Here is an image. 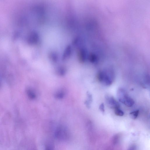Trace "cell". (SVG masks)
I'll return each instance as SVG.
<instances>
[{"instance_id": "1", "label": "cell", "mask_w": 150, "mask_h": 150, "mask_svg": "<svg viewBox=\"0 0 150 150\" xmlns=\"http://www.w3.org/2000/svg\"><path fill=\"white\" fill-rule=\"evenodd\" d=\"M114 72L111 70L103 71V76L101 83L107 86H110L114 79Z\"/></svg>"}, {"instance_id": "2", "label": "cell", "mask_w": 150, "mask_h": 150, "mask_svg": "<svg viewBox=\"0 0 150 150\" xmlns=\"http://www.w3.org/2000/svg\"><path fill=\"white\" fill-rule=\"evenodd\" d=\"M105 100L107 105L110 108L115 109L120 108L119 104L113 97L107 95L105 97Z\"/></svg>"}, {"instance_id": "3", "label": "cell", "mask_w": 150, "mask_h": 150, "mask_svg": "<svg viewBox=\"0 0 150 150\" xmlns=\"http://www.w3.org/2000/svg\"><path fill=\"white\" fill-rule=\"evenodd\" d=\"M117 97L118 100L124 104L126 101L129 97L126 91L122 88H119L117 92Z\"/></svg>"}, {"instance_id": "4", "label": "cell", "mask_w": 150, "mask_h": 150, "mask_svg": "<svg viewBox=\"0 0 150 150\" xmlns=\"http://www.w3.org/2000/svg\"><path fill=\"white\" fill-rule=\"evenodd\" d=\"M68 135L67 130L63 128H59L57 129L55 132V135L57 138L64 139L67 138Z\"/></svg>"}, {"instance_id": "5", "label": "cell", "mask_w": 150, "mask_h": 150, "mask_svg": "<svg viewBox=\"0 0 150 150\" xmlns=\"http://www.w3.org/2000/svg\"><path fill=\"white\" fill-rule=\"evenodd\" d=\"M134 100L130 97H129L127 100L124 104L128 107H131L134 104Z\"/></svg>"}, {"instance_id": "6", "label": "cell", "mask_w": 150, "mask_h": 150, "mask_svg": "<svg viewBox=\"0 0 150 150\" xmlns=\"http://www.w3.org/2000/svg\"><path fill=\"white\" fill-rule=\"evenodd\" d=\"M139 113V110H137L132 111L130 114V117L133 119L135 120L138 117Z\"/></svg>"}, {"instance_id": "7", "label": "cell", "mask_w": 150, "mask_h": 150, "mask_svg": "<svg viewBox=\"0 0 150 150\" xmlns=\"http://www.w3.org/2000/svg\"><path fill=\"white\" fill-rule=\"evenodd\" d=\"M114 112L115 114L118 116H122L124 115L123 112L119 108L115 109Z\"/></svg>"}, {"instance_id": "8", "label": "cell", "mask_w": 150, "mask_h": 150, "mask_svg": "<svg viewBox=\"0 0 150 150\" xmlns=\"http://www.w3.org/2000/svg\"><path fill=\"white\" fill-rule=\"evenodd\" d=\"M120 136L118 134H117L113 137V142L114 144H117L119 141Z\"/></svg>"}, {"instance_id": "9", "label": "cell", "mask_w": 150, "mask_h": 150, "mask_svg": "<svg viewBox=\"0 0 150 150\" xmlns=\"http://www.w3.org/2000/svg\"><path fill=\"white\" fill-rule=\"evenodd\" d=\"M99 109L100 111L103 113H104L105 112V110L104 108V104L103 103H102L100 105Z\"/></svg>"}, {"instance_id": "10", "label": "cell", "mask_w": 150, "mask_h": 150, "mask_svg": "<svg viewBox=\"0 0 150 150\" xmlns=\"http://www.w3.org/2000/svg\"><path fill=\"white\" fill-rule=\"evenodd\" d=\"M45 150H53L52 146L50 144H47L46 145Z\"/></svg>"}, {"instance_id": "11", "label": "cell", "mask_w": 150, "mask_h": 150, "mask_svg": "<svg viewBox=\"0 0 150 150\" xmlns=\"http://www.w3.org/2000/svg\"><path fill=\"white\" fill-rule=\"evenodd\" d=\"M136 146L135 145L133 144L131 145L128 149V150H136Z\"/></svg>"}]
</instances>
